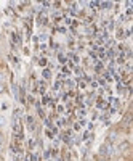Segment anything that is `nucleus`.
I'll return each mask as SVG.
<instances>
[{
	"mask_svg": "<svg viewBox=\"0 0 133 161\" xmlns=\"http://www.w3.org/2000/svg\"><path fill=\"white\" fill-rule=\"evenodd\" d=\"M100 153L103 155V156H109V155L112 153V148H111V142H106V143H103V145H101Z\"/></svg>",
	"mask_w": 133,
	"mask_h": 161,
	"instance_id": "nucleus-1",
	"label": "nucleus"
},
{
	"mask_svg": "<svg viewBox=\"0 0 133 161\" xmlns=\"http://www.w3.org/2000/svg\"><path fill=\"white\" fill-rule=\"evenodd\" d=\"M128 142H122V143L120 145H119V152H124V150H127V148H128Z\"/></svg>",
	"mask_w": 133,
	"mask_h": 161,
	"instance_id": "nucleus-2",
	"label": "nucleus"
},
{
	"mask_svg": "<svg viewBox=\"0 0 133 161\" xmlns=\"http://www.w3.org/2000/svg\"><path fill=\"white\" fill-rule=\"evenodd\" d=\"M116 137H117V132H114V131H112V132L109 134V140L108 142H114V140H116Z\"/></svg>",
	"mask_w": 133,
	"mask_h": 161,
	"instance_id": "nucleus-3",
	"label": "nucleus"
},
{
	"mask_svg": "<svg viewBox=\"0 0 133 161\" xmlns=\"http://www.w3.org/2000/svg\"><path fill=\"white\" fill-rule=\"evenodd\" d=\"M98 5H101V8H111V2H101V3H98Z\"/></svg>",
	"mask_w": 133,
	"mask_h": 161,
	"instance_id": "nucleus-4",
	"label": "nucleus"
},
{
	"mask_svg": "<svg viewBox=\"0 0 133 161\" xmlns=\"http://www.w3.org/2000/svg\"><path fill=\"white\" fill-rule=\"evenodd\" d=\"M5 124H7V119H5V116H0V127H3Z\"/></svg>",
	"mask_w": 133,
	"mask_h": 161,
	"instance_id": "nucleus-5",
	"label": "nucleus"
},
{
	"mask_svg": "<svg viewBox=\"0 0 133 161\" xmlns=\"http://www.w3.org/2000/svg\"><path fill=\"white\" fill-rule=\"evenodd\" d=\"M3 92H5V84L3 82H0V95H2Z\"/></svg>",
	"mask_w": 133,
	"mask_h": 161,
	"instance_id": "nucleus-6",
	"label": "nucleus"
},
{
	"mask_svg": "<svg viewBox=\"0 0 133 161\" xmlns=\"http://www.w3.org/2000/svg\"><path fill=\"white\" fill-rule=\"evenodd\" d=\"M43 77H45V79H48V77H50V71H48V69H45V71H43Z\"/></svg>",
	"mask_w": 133,
	"mask_h": 161,
	"instance_id": "nucleus-7",
	"label": "nucleus"
},
{
	"mask_svg": "<svg viewBox=\"0 0 133 161\" xmlns=\"http://www.w3.org/2000/svg\"><path fill=\"white\" fill-rule=\"evenodd\" d=\"M59 61H61V63H64V61H66V58H64L63 55H59Z\"/></svg>",
	"mask_w": 133,
	"mask_h": 161,
	"instance_id": "nucleus-8",
	"label": "nucleus"
},
{
	"mask_svg": "<svg viewBox=\"0 0 133 161\" xmlns=\"http://www.w3.org/2000/svg\"><path fill=\"white\" fill-rule=\"evenodd\" d=\"M2 142H3V137H2V134H0V145H2Z\"/></svg>",
	"mask_w": 133,
	"mask_h": 161,
	"instance_id": "nucleus-9",
	"label": "nucleus"
},
{
	"mask_svg": "<svg viewBox=\"0 0 133 161\" xmlns=\"http://www.w3.org/2000/svg\"><path fill=\"white\" fill-rule=\"evenodd\" d=\"M0 40H2V34H0Z\"/></svg>",
	"mask_w": 133,
	"mask_h": 161,
	"instance_id": "nucleus-10",
	"label": "nucleus"
}]
</instances>
